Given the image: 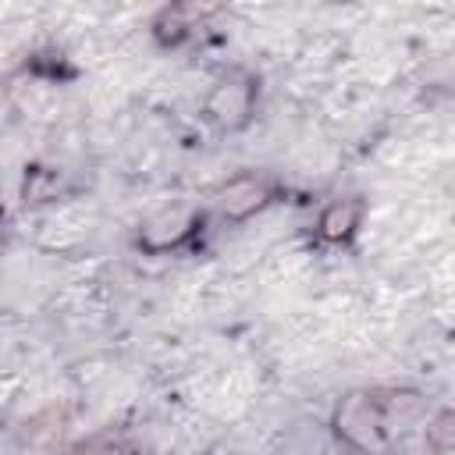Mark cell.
Masks as SVG:
<instances>
[{
  "instance_id": "1",
  "label": "cell",
  "mask_w": 455,
  "mask_h": 455,
  "mask_svg": "<svg viewBox=\"0 0 455 455\" xmlns=\"http://www.w3.org/2000/svg\"><path fill=\"white\" fill-rule=\"evenodd\" d=\"M416 412H419L416 395H380V391L352 395L338 409V430L363 448H377L395 434V427H402Z\"/></svg>"
},
{
  "instance_id": "2",
  "label": "cell",
  "mask_w": 455,
  "mask_h": 455,
  "mask_svg": "<svg viewBox=\"0 0 455 455\" xmlns=\"http://www.w3.org/2000/svg\"><path fill=\"white\" fill-rule=\"evenodd\" d=\"M249 107H252V82H235V78H224L213 96L206 100V114L224 124V128H238L245 117H249Z\"/></svg>"
},
{
  "instance_id": "3",
  "label": "cell",
  "mask_w": 455,
  "mask_h": 455,
  "mask_svg": "<svg viewBox=\"0 0 455 455\" xmlns=\"http://www.w3.org/2000/svg\"><path fill=\"white\" fill-rule=\"evenodd\" d=\"M263 203H267V185L256 178H238L220 192V206L228 217H249Z\"/></svg>"
},
{
  "instance_id": "4",
  "label": "cell",
  "mask_w": 455,
  "mask_h": 455,
  "mask_svg": "<svg viewBox=\"0 0 455 455\" xmlns=\"http://www.w3.org/2000/svg\"><path fill=\"white\" fill-rule=\"evenodd\" d=\"M359 213H363V206H359L355 199H341V203L327 206L323 217H320V235H323L327 242L348 238V235L355 231V224H359Z\"/></svg>"
},
{
  "instance_id": "5",
  "label": "cell",
  "mask_w": 455,
  "mask_h": 455,
  "mask_svg": "<svg viewBox=\"0 0 455 455\" xmlns=\"http://www.w3.org/2000/svg\"><path fill=\"white\" fill-rule=\"evenodd\" d=\"M206 14V7H196V4H178V7H167L164 14H160V21H156V32L164 36V39H181L192 25H196V18H203Z\"/></svg>"
},
{
  "instance_id": "6",
  "label": "cell",
  "mask_w": 455,
  "mask_h": 455,
  "mask_svg": "<svg viewBox=\"0 0 455 455\" xmlns=\"http://www.w3.org/2000/svg\"><path fill=\"white\" fill-rule=\"evenodd\" d=\"M68 455H132L121 441H89V444H78V448H71Z\"/></svg>"
}]
</instances>
